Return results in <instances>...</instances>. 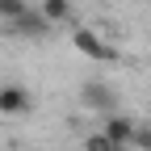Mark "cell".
Segmentation results:
<instances>
[{
    "instance_id": "6da1fadb",
    "label": "cell",
    "mask_w": 151,
    "mask_h": 151,
    "mask_svg": "<svg viewBox=\"0 0 151 151\" xmlns=\"http://www.w3.org/2000/svg\"><path fill=\"white\" fill-rule=\"evenodd\" d=\"M71 50H80L92 63H118V46L105 42V38L97 29H88V25H71Z\"/></svg>"
},
{
    "instance_id": "7a4b0ae2",
    "label": "cell",
    "mask_w": 151,
    "mask_h": 151,
    "mask_svg": "<svg viewBox=\"0 0 151 151\" xmlns=\"http://www.w3.org/2000/svg\"><path fill=\"white\" fill-rule=\"evenodd\" d=\"M0 29H4V34H13V38H25V42H42V38H46L55 25H50V21H46V17L38 13L34 4H29L21 17H17V21H4Z\"/></svg>"
},
{
    "instance_id": "3957f363",
    "label": "cell",
    "mask_w": 151,
    "mask_h": 151,
    "mask_svg": "<svg viewBox=\"0 0 151 151\" xmlns=\"http://www.w3.org/2000/svg\"><path fill=\"white\" fill-rule=\"evenodd\" d=\"M29 109H34L29 88H21V84H0V113H4V118H25Z\"/></svg>"
},
{
    "instance_id": "277c9868",
    "label": "cell",
    "mask_w": 151,
    "mask_h": 151,
    "mask_svg": "<svg viewBox=\"0 0 151 151\" xmlns=\"http://www.w3.org/2000/svg\"><path fill=\"white\" fill-rule=\"evenodd\" d=\"M80 101H84L88 109H97V113H113V105H118V97H113V88H109L105 80L80 84Z\"/></svg>"
},
{
    "instance_id": "5b68a950",
    "label": "cell",
    "mask_w": 151,
    "mask_h": 151,
    "mask_svg": "<svg viewBox=\"0 0 151 151\" xmlns=\"http://www.w3.org/2000/svg\"><path fill=\"white\" fill-rule=\"evenodd\" d=\"M101 134H105L113 147H130V139H134V122H130V118H122V113H105Z\"/></svg>"
},
{
    "instance_id": "8992f818",
    "label": "cell",
    "mask_w": 151,
    "mask_h": 151,
    "mask_svg": "<svg viewBox=\"0 0 151 151\" xmlns=\"http://www.w3.org/2000/svg\"><path fill=\"white\" fill-rule=\"evenodd\" d=\"M34 9L42 13L46 21H50V25H76V21H71V17H76V9H71V0H38Z\"/></svg>"
},
{
    "instance_id": "52a82bcc",
    "label": "cell",
    "mask_w": 151,
    "mask_h": 151,
    "mask_svg": "<svg viewBox=\"0 0 151 151\" xmlns=\"http://www.w3.org/2000/svg\"><path fill=\"white\" fill-rule=\"evenodd\" d=\"M25 9H29V0H0V25H4V21H17Z\"/></svg>"
},
{
    "instance_id": "ba28073f",
    "label": "cell",
    "mask_w": 151,
    "mask_h": 151,
    "mask_svg": "<svg viewBox=\"0 0 151 151\" xmlns=\"http://www.w3.org/2000/svg\"><path fill=\"white\" fill-rule=\"evenodd\" d=\"M84 151H126V147H113V143L101 134V130H97V134H88V139H84Z\"/></svg>"
},
{
    "instance_id": "9c48e42d",
    "label": "cell",
    "mask_w": 151,
    "mask_h": 151,
    "mask_svg": "<svg viewBox=\"0 0 151 151\" xmlns=\"http://www.w3.org/2000/svg\"><path fill=\"white\" fill-rule=\"evenodd\" d=\"M130 147L151 151V126H134V139H130Z\"/></svg>"
}]
</instances>
